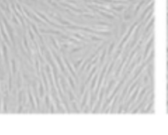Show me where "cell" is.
Here are the masks:
<instances>
[{
	"mask_svg": "<svg viewBox=\"0 0 168 135\" xmlns=\"http://www.w3.org/2000/svg\"><path fill=\"white\" fill-rule=\"evenodd\" d=\"M40 96L41 97L43 96V87L41 84H40Z\"/></svg>",
	"mask_w": 168,
	"mask_h": 135,
	"instance_id": "cell-3",
	"label": "cell"
},
{
	"mask_svg": "<svg viewBox=\"0 0 168 135\" xmlns=\"http://www.w3.org/2000/svg\"><path fill=\"white\" fill-rule=\"evenodd\" d=\"M12 69L14 73H15V70H16V68H15V62L14 60H12Z\"/></svg>",
	"mask_w": 168,
	"mask_h": 135,
	"instance_id": "cell-2",
	"label": "cell"
},
{
	"mask_svg": "<svg viewBox=\"0 0 168 135\" xmlns=\"http://www.w3.org/2000/svg\"><path fill=\"white\" fill-rule=\"evenodd\" d=\"M69 83H70V85H71V86L73 87V89H75V86H74V83H73V80H72L71 77L69 78Z\"/></svg>",
	"mask_w": 168,
	"mask_h": 135,
	"instance_id": "cell-1",
	"label": "cell"
},
{
	"mask_svg": "<svg viewBox=\"0 0 168 135\" xmlns=\"http://www.w3.org/2000/svg\"><path fill=\"white\" fill-rule=\"evenodd\" d=\"M0 107H1V98H0Z\"/></svg>",
	"mask_w": 168,
	"mask_h": 135,
	"instance_id": "cell-5",
	"label": "cell"
},
{
	"mask_svg": "<svg viewBox=\"0 0 168 135\" xmlns=\"http://www.w3.org/2000/svg\"><path fill=\"white\" fill-rule=\"evenodd\" d=\"M69 98H70L71 101H72V100H73L74 97H73V93H72L71 91H69Z\"/></svg>",
	"mask_w": 168,
	"mask_h": 135,
	"instance_id": "cell-4",
	"label": "cell"
}]
</instances>
